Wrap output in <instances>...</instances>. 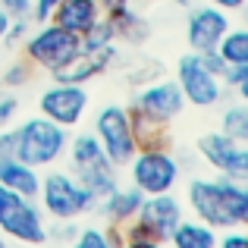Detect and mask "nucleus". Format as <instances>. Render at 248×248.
<instances>
[{"mask_svg": "<svg viewBox=\"0 0 248 248\" xmlns=\"http://www.w3.org/2000/svg\"><path fill=\"white\" fill-rule=\"evenodd\" d=\"M76 230H79L76 223H69V220H60V226H57V230H47V239H50V236H57V239H73Z\"/></svg>", "mask_w": 248, "mask_h": 248, "instance_id": "nucleus-34", "label": "nucleus"}, {"mask_svg": "<svg viewBox=\"0 0 248 248\" xmlns=\"http://www.w3.org/2000/svg\"><path fill=\"white\" fill-rule=\"evenodd\" d=\"M198 151L220 176L248 182V148H245V141H236L223 132H207L198 139Z\"/></svg>", "mask_w": 248, "mask_h": 248, "instance_id": "nucleus-11", "label": "nucleus"}, {"mask_svg": "<svg viewBox=\"0 0 248 248\" xmlns=\"http://www.w3.org/2000/svg\"><path fill=\"white\" fill-rule=\"evenodd\" d=\"M223 248H248V236L245 232H239V226H232V230H223Z\"/></svg>", "mask_w": 248, "mask_h": 248, "instance_id": "nucleus-32", "label": "nucleus"}, {"mask_svg": "<svg viewBox=\"0 0 248 248\" xmlns=\"http://www.w3.org/2000/svg\"><path fill=\"white\" fill-rule=\"evenodd\" d=\"M198 57H201V63H204V66L211 69V73L217 76V79L223 76V69H226V60L217 54V50H204V54H198Z\"/></svg>", "mask_w": 248, "mask_h": 248, "instance_id": "nucleus-31", "label": "nucleus"}, {"mask_svg": "<svg viewBox=\"0 0 248 248\" xmlns=\"http://www.w3.org/2000/svg\"><path fill=\"white\" fill-rule=\"evenodd\" d=\"M10 19H13V16H10V13H6V10H3V3H0V41H3V35H6V29H10Z\"/></svg>", "mask_w": 248, "mask_h": 248, "instance_id": "nucleus-38", "label": "nucleus"}, {"mask_svg": "<svg viewBox=\"0 0 248 248\" xmlns=\"http://www.w3.org/2000/svg\"><path fill=\"white\" fill-rule=\"evenodd\" d=\"M104 16L110 19V25H113V35L123 38V41L139 44V41L148 38V22L139 16V13H132V6H123V10H116V13H104Z\"/></svg>", "mask_w": 248, "mask_h": 248, "instance_id": "nucleus-19", "label": "nucleus"}, {"mask_svg": "<svg viewBox=\"0 0 248 248\" xmlns=\"http://www.w3.org/2000/svg\"><path fill=\"white\" fill-rule=\"evenodd\" d=\"M13 132V154L19 160H25L29 167L41 170V167H54L57 160L66 154V141H69V129L57 126L47 116H31V120L19 123Z\"/></svg>", "mask_w": 248, "mask_h": 248, "instance_id": "nucleus-2", "label": "nucleus"}, {"mask_svg": "<svg viewBox=\"0 0 248 248\" xmlns=\"http://www.w3.org/2000/svg\"><path fill=\"white\" fill-rule=\"evenodd\" d=\"M214 50H217L226 63H248V35H245V29H232L230 25Z\"/></svg>", "mask_w": 248, "mask_h": 248, "instance_id": "nucleus-22", "label": "nucleus"}, {"mask_svg": "<svg viewBox=\"0 0 248 248\" xmlns=\"http://www.w3.org/2000/svg\"><path fill=\"white\" fill-rule=\"evenodd\" d=\"M0 232L19 242H44L47 223H44V211L38 207V201L0 186Z\"/></svg>", "mask_w": 248, "mask_h": 248, "instance_id": "nucleus-6", "label": "nucleus"}, {"mask_svg": "<svg viewBox=\"0 0 248 248\" xmlns=\"http://www.w3.org/2000/svg\"><path fill=\"white\" fill-rule=\"evenodd\" d=\"M97 6H101V13H116L123 6H132V0H97Z\"/></svg>", "mask_w": 248, "mask_h": 248, "instance_id": "nucleus-35", "label": "nucleus"}, {"mask_svg": "<svg viewBox=\"0 0 248 248\" xmlns=\"http://www.w3.org/2000/svg\"><path fill=\"white\" fill-rule=\"evenodd\" d=\"M188 207L214 230H232V226L242 230L248 220V186L220 173L214 179H192Z\"/></svg>", "mask_w": 248, "mask_h": 248, "instance_id": "nucleus-1", "label": "nucleus"}, {"mask_svg": "<svg viewBox=\"0 0 248 248\" xmlns=\"http://www.w3.org/2000/svg\"><path fill=\"white\" fill-rule=\"evenodd\" d=\"M0 3H3V10L10 13V16H29L31 0H0Z\"/></svg>", "mask_w": 248, "mask_h": 248, "instance_id": "nucleus-33", "label": "nucleus"}, {"mask_svg": "<svg viewBox=\"0 0 248 248\" xmlns=\"http://www.w3.org/2000/svg\"><path fill=\"white\" fill-rule=\"evenodd\" d=\"M129 123H132V135H135V145H139V148L167 145V126H157V123L145 120V116L135 113V110H129Z\"/></svg>", "mask_w": 248, "mask_h": 248, "instance_id": "nucleus-21", "label": "nucleus"}, {"mask_svg": "<svg viewBox=\"0 0 248 248\" xmlns=\"http://www.w3.org/2000/svg\"><path fill=\"white\" fill-rule=\"evenodd\" d=\"M207 3L220 6V10H226V13H236V10H242V6H245V0H207Z\"/></svg>", "mask_w": 248, "mask_h": 248, "instance_id": "nucleus-37", "label": "nucleus"}, {"mask_svg": "<svg viewBox=\"0 0 248 248\" xmlns=\"http://www.w3.org/2000/svg\"><path fill=\"white\" fill-rule=\"evenodd\" d=\"M22 41H25V60L38 69H47V73L66 66L73 57L82 54L79 35L63 29V25H57V22H41L35 31H29Z\"/></svg>", "mask_w": 248, "mask_h": 248, "instance_id": "nucleus-4", "label": "nucleus"}, {"mask_svg": "<svg viewBox=\"0 0 248 248\" xmlns=\"http://www.w3.org/2000/svg\"><path fill=\"white\" fill-rule=\"evenodd\" d=\"M3 239H6V236H3V232H0V248H3Z\"/></svg>", "mask_w": 248, "mask_h": 248, "instance_id": "nucleus-40", "label": "nucleus"}, {"mask_svg": "<svg viewBox=\"0 0 248 248\" xmlns=\"http://www.w3.org/2000/svg\"><path fill=\"white\" fill-rule=\"evenodd\" d=\"M57 3L60 0H31V6H29V19L31 22H50L54 19V10H57Z\"/></svg>", "mask_w": 248, "mask_h": 248, "instance_id": "nucleus-29", "label": "nucleus"}, {"mask_svg": "<svg viewBox=\"0 0 248 248\" xmlns=\"http://www.w3.org/2000/svg\"><path fill=\"white\" fill-rule=\"evenodd\" d=\"M176 3H179V6H192V0H176Z\"/></svg>", "mask_w": 248, "mask_h": 248, "instance_id": "nucleus-39", "label": "nucleus"}, {"mask_svg": "<svg viewBox=\"0 0 248 248\" xmlns=\"http://www.w3.org/2000/svg\"><path fill=\"white\" fill-rule=\"evenodd\" d=\"M66 151H69V157H73V173H76V170H85V167H94V164H104V160H107V154L101 151L94 132H79L73 141H66Z\"/></svg>", "mask_w": 248, "mask_h": 248, "instance_id": "nucleus-20", "label": "nucleus"}, {"mask_svg": "<svg viewBox=\"0 0 248 248\" xmlns=\"http://www.w3.org/2000/svg\"><path fill=\"white\" fill-rule=\"evenodd\" d=\"M38 201L41 211L54 220H76L82 214H91L97 204V198L66 170H50L38 182Z\"/></svg>", "mask_w": 248, "mask_h": 248, "instance_id": "nucleus-3", "label": "nucleus"}, {"mask_svg": "<svg viewBox=\"0 0 248 248\" xmlns=\"http://www.w3.org/2000/svg\"><path fill=\"white\" fill-rule=\"evenodd\" d=\"M101 16L104 13H101V6H97V0H60L50 22H57V25H63V29L82 35V31L88 29V25H94Z\"/></svg>", "mask_w": 248, "mask_h": 248, "instance_id": "nucleus-15", "label": "nucleus"}, {"mask_svg": "<svg viewBox=\"0 0 248 248\" xmlns=\"http://www.w3.org/2000/svg\"><path fill=\"white\" fill-rule=\"evenodd\" d=\"M220 123H223V126H220L223 135H230V139H236V141H248V110L242 107V104L226 107Z\"/></svg>", "mask_w": 248, "mask_h": 248, "instance_id": "nucleus-24", "label": "nucleus"}, {"mask_svg": "<svg viewBox=\"0 0 248 248\" xmlns=\"http://www.w3.org/2000/svg\"><path fill=\"white\" fill-rule=\"evenodd\" d=\"M73 176L82 182L85 188H88L91 195H94L97 201H101L104 195H110L116 186H120V170L110 164V160H104V164H94V167H85V170H76Z\"/></svg>", "mask_w": 248, "mask_h": 248, "instance_id": "nucleus-18", "label": "nucleus"}, {"mask_svg": "<svg viewBox=\"0 0 248 248\" xmlns=\"http://www.w3.org/2000/svg\"><path fill=\"white\" fill-rule=\"evenodd\" d=\"M16 113H19V97L13 94V88L0 91V129H3V126H10Z\"/></svg>", "mask_w": 248, "mask_h": 248, "instance_id": "nucleus-27", "label": "nucleus"}, {"mask_svg": "<svg viewBox=\"0 0 248 248\" xmlns=\"http://www.w3.org/2000/svg\"><path fill=\"white\" fill-rule=\"evenodd\" d=\"M230 13L220 10L214 3H204V6H195L188 13V22H186V41L195 54H204V50H214L217 41L226 35L230 29Z\"/></svg>", "mask_w": 248, "mask_h": 248, "instance_id": "nucleus-13", "label": "nucleus"}, {"mask_svg": "<svg viewBox=\"0 0 248 248\" xmlns=\"http://www.w3.org/2000/svg\"><path fill=\"white\" fill-rule=\"evenodd\" d=\"M176 85H179L186 104H195V107H214L220 101V94H223L220 79L201 63V57L195 50L179 57V63H176Z\"/></svg>", "mask_w": 248, "mask_h": 248, "instance_id": "nucleus-8", "label": "nucleus"}, {"mask_svg": "<svg viewBox=\"0 0 248 248\" xmlns=\"http://www.w3.org/2000/svg\"><path fill=\"white\" fill-rule=\"evenodd\" d=\"M126 167H129V176H132V186L141 195L173 192L176 182H179V160H176L173 151H167V145L139 148Z\"/></svg>", "mask_w": 248, "mask_h": 248, "instance_id": "nucleus-5", "label": "nucleus"}, {"mask_svg": "<svg viewBox=\"0 0 248 248\" xmlns=\"http://www.w3.org/2000/svg\"><path fill=\"white\" fill-rule=\"evenodd\" d=\"M29 31H31L29 16H13V19H10V29H6V35H3V41L16 44V41H22V38L29 35Z\"/></svg>", "mask_w": 248, "mask_h": 248, "instance_id": "nucleus-30", "label": "nucleus"}, {"mask_svg": "<svg viewBox=\"0 0 248 248\" xmlns=\"http://www.w3.org/2000/svg\"><path fill=\"white\" fill-rule=\"evenodd\" d=\"M29 82V63H13L3 76H0V85L3 88H22Z\"/></svg>", "mask_w": 248, "mask_h": 248, "instance_id": "nucleus-28", "label": "nucleus"}, {"mask_svg": "<svg viewBox=\"0 0 248 248\" xmlns=\"http://www.w3.org/2000/svg\"><path fill=\"white\" fill-rule=\"evenodd\" d=\"M38 110H41V116L54 120L57 126L73 129V126L82 123L85 110H88V91H85V85L54 82L47 91H41V97H38Z\"/></svg>", "mask_w": 248, "mask_h": 248, "instance_id": "nucleus-10", "label": "nucleus"}, {"mask_svg": "<svg viewBox=\"0 0 248 248\" xmlns=\"http://www.w3.org/2000/svg\"><path fill=\"white\" fill-rule=\"evenodd\" d=\"M141 198H145V195H141L135 186H116L110 195H104V198L97 201L94 211L107 220V226H123L139 214Z\"/></svg>", "mask_w": 248, "mask_h": 248, "instance_id": "nucleus-14", "label": "nucleus"}, {"mask_svg": "<svg viewBox=\"0 0 248 248\" xmlns=\"http://www.w3.org/2000/svg\"><path fill=\"white\" fill-rule=\"evenodd\" d=\"M182 107H186V97H182V91H179V85H176V79L145 85V88L135 91L132 104H129V110L141 113L145 120L157 123V126H170V123H173L176 116L182 113Z\"/></svg>", "mask_w": 248, "mask_h": 248, "instance_id": "nucleus-9", "label": "nucleus"}, {"mask_svg": "<svg viewBox=\"0 0 248 248\" xmlns=\"http://www.w3.org/2000/svg\"><path fill=\"white\" fill-rule=\"evenodd\" d=\"M220 79H223L226 88L236 91L239 97H248V63H226Z\"/></svg>", "mask_w": 248, "mask_h": 248, "instance_id": "nucleus-26", "label": "nucleus"}, {"mask_svg": "<svg viewBox=\"0 0 248 248\" xmlns=\"http://www.w3.org/2000/svg\"><path fill=\"white\" fill-rule=\"evenodd\" d=\"M38 182H41V173H38L35 167H29L25 160H19L16 154L0 157V186L25 195V198H35L38 195Z\"/></svg>", "mask_w": 248, "mask_h": 248, "instance_id": "nucleus-16", "label": "nucleus"}, {"mask_svg": "<svg viewBox=\"0 0 248 248\" xmlns=\"http://www.w3.org/2000/svg\"><path fill=\"white\" fill-rule=\"evenodd\" d=\"M13 154V132L3 126V132H0V157H10Z\"/></svg>", "mask_w": 248, "mask_h": 248, "instance_id": "nucleus-36", "label": "nucleus"}, {"mask_svg": "<svg viewBox=\"0 0 248 248\" xmlns=\"http://www.w3.org/2000/svg\"><path fill=\"white\" fill-rule=\"evenodd\" d=\"M94 139L101 145V151L107 154V160L116 170H123L132 160V154L139 151L132 135V123H129V110L120 104H107L97 110L94 116Z\"/></svg>", "mask_w": 248, "mask_h": 248, "instance_id": "nucleus-7", "label": "nucleus"}, {"mask_svg": "<svg viewBox=\"0 0 248 248\" xmlns=\"http://www.w3.org/2000/svg\"><path fill=\"white\" fill-rule=\"evenodd\" d=\"M170 242L176 248H214L217 245V230L207 226L204 220H186L182 217L173 226V232H170Z\"/></svg>", "mask_w": 248, "mask_h": 248, "instance_id": "nucleus-17", "label": "nucleus"}, {"mask_svg": "<svg viewBox=\"0 0 248 248\" xmlns=\"http://www.w3.org/2000/svg\"><path fill=\"white\" fill-rule=\"evenodd\" d=\"M73 242L79 248H110V232L107 226H82V230H76Z\"/></svg>", "mask_w": 248, "mask_h": 248, "instance_id": "nucleus-25", "label": "nucleus"}, {"mask_svg": "<svg viewBox=\"0 0 248 248\" xmlns=\"http://www.w3.org/2000/svg\"><path fill=\"white\" fill-rule=\"evenodd\" d=\"M135 223L148 232L157 245L170 242V232L173 226L182 220V204L173 198V192H157V195H145L135 214Z\"/></svg>", "mask_w": 248, "mask_h": 248, "instance_id": "nucleus-12", "label": "nucleus"}, {"mask_svg": "<svg viewBox=\"0 0 248 248\" xmlns=\"http://www.w3.org/2000/svg\"><path fill=\"white\" fill-rule=\"evenodd\" d=\"M79 41H82V50H101V47H107V44H113L116 35H113V25H110V19L101 16L94 25H88V29L82 31Z\"/></svg>", "mask_w": 248, "mask_h": 248, "instance_id": "nucleus-23", "label": "nucleus"}]
</instances>
